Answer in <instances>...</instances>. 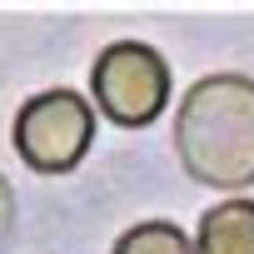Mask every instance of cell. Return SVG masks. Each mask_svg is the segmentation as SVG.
<instances>
[{"instance_id": "obj_1", "label": "cell", "mask_w": 254, "mask_h": 254, "mask_svg": "<svg viewBox=\"0 0 254 254\" xmlns=\"http://www.w3.org/2000/svg\"><path fill=\"white\" fill-rule=\"evenodd\" d=\"M175 150L194 185H254V80L234 70L194 80L175 115Z\"/></svg>"}, {"instance_id": "obj_6", "label": "cell", "mask_w": 254, "mask_h": 254, "mask_svg": "<svg viewBox=\"0 0 254 254\" xmlns=\"http://www.w3.org/2000/svg\"><path fill=\"white\" fill-rule=\"evenodd\" d=\"M15 219H20L15 190H10V180H5V175H0V254H5V244H10V234H15Z\"/></svg>"}, {"instance_id": "obj_4", "label": "cell", "mask_w": 254, "mask_h": 254, "mask_svg": "<svg viewBox=\"0 0 254 254\" xmlns=\"http://www.w3.org/2000/svg\"><path fill=\"white\" fill-rule=\"evenodd\" d=\"M194 254H254V199H224L204 209Z\"/></svg>"}, {"instance_id": "obj_5", "label": "cell", "mask_w": 254, "mask_h": 254, "mask_svg": "<svg viewBox=\"0 0 254 254\" xmlns=\"http://www.w3.org/2000/svg\"><path fill=\"white\" fill-rule=\"evenodd\" d=\"M110 254H194V244L185 239L180 224H170V219H145V224H135V229H125Z\"/></svg>"}, {"instance_id": "obj_2", "label": "cell", "mask_w": 254, "mask_h": 254, "mask_svg": "<svg viewBox=\"0 0 254 254\" xmlns=\"http://www.w3.org/2000/svg\"><path fill=\"white\" fill-rule=\"evenodd\" d=\"M15 155L35 175H70L95 145V105L80 90H40L15 110Z\"/></svg>"}, {"instance_id": "obj_3", "label": "cell", "mask_w": 254, "mask_h": 254, "mask_svg": "<svg viewBox=\"0 0 254 254\" xmlns=\"http://www.w3.org/2000/svg\"><path fill=\"white\" fill-rule=\"evenodd\" d=\"M90 95L100 115L120 130H145L170 105V65L145 40H115L90 70Z\"/></svg>"}]
</instances>
